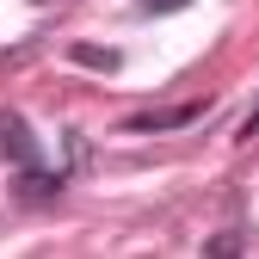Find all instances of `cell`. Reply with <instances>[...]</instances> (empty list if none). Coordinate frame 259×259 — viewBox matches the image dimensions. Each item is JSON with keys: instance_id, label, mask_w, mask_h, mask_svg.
Wrapping results in <instances>:
<instances>
[]
</instances>
